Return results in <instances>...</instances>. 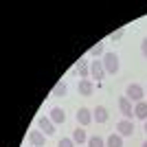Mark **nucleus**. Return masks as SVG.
<instances>
[{
    "mask_svg": "<svg viewBox=\"0 0 147 147\" xmlns=\"http://www.w3.org/2000/svg\"><path fill=\"white\" fill-rule=\"evenodd\" d=\"M73 141H75V145H84V143H88V134H86V129H84V127L73 129Z\"/></svg>",
    "mask_w": 147,
    "mask_h": 147,
    "instance_id": "obj_13",
    "label": "nucleus"
},
{
    "mask_svg": "<svg viewBox=\"0 0 147 147\" xmlns=\"http://www.w3.org/2000/svg\"><path fill=\"white\" fill-rule=\"evenodd\" d=\"M88 55H92V57H94V59H97L99 55H105V53H103V42L94 44V46H92V49L88 51Z\"/></svg>",
    "mask_w": 147,
    "mask_h": 147,
    "instance_id": "obj_17",
    "label": "nucleus"
},
{
    "mask_svg": "<svg viewBox=\"0 0 147 147\" xmlns=\"http://www.w3.org/2000/svg\"><path fill=\"white\" fill-rule=\"evenodd\" d=\"M77 90H79V94H84V97H90L92 92H94V84H92L90 79H79Z\"/></svg>",
    "mask_w": 147,
    "mask_h": 147,
    "instance_id": "obj_11",
    "label": "nucleus"
},
{
    "mask_svg": "<svg viewBox=\"0 0 147 147\" xmlns=\"http://www.w3.org/2000/svg\"><path fill=\"white\" fill-rule=\"evenodd\" d=\"M134 117L141 121H147V101H141L134 105Z\"/></svg>",
    "mask_w": 147,
    "mask_h": 147,
    "instance_id": "obj_14",
    "label": "nucleus"
},
{
    "mask_svg": "<svg viewBox=\"0 0 147 147\" xmlns=\"http://www.w3.org/2000/svg\"><path fill=\"white\" fill-rule=\"evenodd\" d=\"M37 129H40L44 136H53L55 134V123L51 121L49 117H40L37 119Z\"/></svg>",
    "mask_w": 147,
    "mask_h": 147,
    "instance_id": "obj_3",
    "label": "nucleus"
},
{
    "mask_svg": "<svg viewBox=\"0 0 147 147\" xmlns=\"http://www.w3.org/2000/svg\"><path fill=\"white\" fill-rule=\"evenodd\" d=\"M92 119H94L97 123H105L108 119H110V112H108L105 105H97V108L92 110Z\"/></svg>",
    "mask_w": 147,
    "mask_h": 147,
    "instance_id": "obj_10",
    "label": "nucleus"
},
{
    "mask_svg": "<svg viewBox=\"0 0 147 147\" xmlns=\"http://www.w3.org/2000/svg\"><path fill=\"white\" fill-rule=\"evenodd\" d=\"M125 97L129 99V101H134V103H141V101H145V90H143L138 84H129L127 88H125Z\"/></svg>",
    "mask_w": 147,
    "mask_h": 147,
    "instance_id": "obj_2",
    "label": "nucleus"
},
{
    "mask_svg": "<svg viewBox=\"0 0 147 147\" xmlns=\"http://www.w3.org/2000/svg\"><path fill=\"white\" fill-rule=\"evenodd\" d=\"M105 75H108V73H105V68H103V61H99V59L90 61V79L101 81Z\"/></svg>",
    "mask_w": 147,
    "mask_h": 147,
    "instance_id": "obj_4",
    "label": "nucleus"
},
{
    "mask_svg": "<svg viewBox=\"0 0 147 147\" xmlns=\"http://www.w3.org/2000/svg\"><path fill=\"white\" fill-rule=\"evenodd\" d=\"M119 110H121V114H123L125 119H132V114H134L132 101H129L127 97H121V99H119Z\"/></svg>",
    "mask_w": 147,
    "mask_h": 147,
    "instance_id": "obj_8",
    "label": "nucleus"
},
{
    "mask_svg": "<svg viewBox=\"0 0 147 147\" xmlns=\"http://www.w3.org/2000/svg\"><path fill=\"white\" fill-rule=\"evenodd\" d=\"M77 73H79V77L81 79H90V66H88V61L84 59V57H81L79 61H77Z\"/></svg>",
    "mask_w": 147,
    "mask_h": 147,
    "instance_id": "obj_12",
    "label": "nucleus"
},
{
    "mask_svg": "<svg viewBox=\"0 0 147 147\" xmlns=\"http://www.w3.org/2000/svg\"><path fill=\"white\" fill-rule=\"evenodd\" d=\"M29 143L31 147H46V136L40 129H31L29 132Z\"/></svg>",
    "mask_w": 147,
    "mask_h": 147,
    "instance_id": "obj_6",
    "label": "nucleus"
},
{
    "mask_svg": "<svg viewBox=\"0 0 147 147\" xmlns=\"http://www.w3.org/2000/svg\"><path fill=\"white\" fill-rule=\"evenodd\" d=\"M105 147H123V136L121 134H110L108 141H105Z\"/></svg>",
    "mask_w": 147,
    "mask_h": 147,
    "instance_id": "obj_15",
    "label": "nucleus"
},
{
    "mask_svg": "<svg viewBox=\"0 0 147 147\" xmlns=\"http://www.w3.org/2000/svg\"><path fill=\"white\" fill-rule=\"evenodd\" d=\"M92 121H94V119H92V110H88V108H79V110H77V123H79L81 127L90 125Z\"/></svg>",
    "mask_w": 147,
    "mask_h": 147,
    "instance_id": "obj_7",
    "label": "nucleus"
},
{
    "mask_svg": "<svg viewBox=\"0 0 147 147\" xmlns=\"http://www.w3.org/2000/svg\"><path fill=\"white\" fill-rule=\"evenodd\" d=\"M117 134H121L123 138H125V136H132V134H134V123L129 121V119L119 121L117 123Z\"/></svg>",
    "mask_w": 147,
    "mask_h": 147,
    "instance_id": "obj_5",
    "label": "nucleus"
},
{
    "mask_svg": "<svg viewBox=\"0 0 147 147\" xmlns=\"http://www.w3.org/2000/svg\"><path fill=\"white\" fill-rule=\"evenodd\" d=\"M123 35H125V29H119V31H114V33H112V40H121Z\"/></svg>",
    "mask_w": 147,
    "mask_h": 147,
    "instance_id": "obj_20",
    "label": "nucleus"
},
{
    "mask_svg": "<svg viewBox=\"0 0 147 147\" xmlns=\"http://www.w3.org/2000/svg\"><path fill=\"white\" fill-rule=\"evenodd\" d=\"M66 84H64V81H57L55 86H53V92H51V94H53V97H64V94H66Z\"/></svg>",
    "mask_w": 147,
    "mask_h": 147,
    "instance_id": "obj_16",
    "label": "nucleus"
},
{
    "mask_svg": "<svg viewBox=\"0 0 147 147\" xmlns=\"http://www.w3.org/2000/svg\"><path fill=\"white\" fill-rule=\"evenodd\" d=\"M49 119L55 123V125H64V123H66V112L61 110V108H51Z\"/></svg>",
    "mask_w": 147,
    "mask_h": 147,
    "instance_id": "obj_9",
    "label": "nucleus"
},
{
    "mask_svg": "<svg viewBox=\"0 0 147 147\" xmlns=\"http://www.w3.org/2000/svg\"><path fill=\"white\" fill-rule=\"evenodd\" d=\"M141 51H143V55H145V59H147V37L141 42Z\"/></svg>",
    "mask_w": 147,
    "mask_h": 147,
    "instance_id": "obj_21",
    "label": "nucleus"
},
{
    "mask_svg": "<svg viewBox=\"0 0 147 147\" xmlns=\"http://www.w3.org/2000/svg\"><path fill=\"white\" fill-rule=\"evenodd\" d=\"M143 147H147V141H145V143H143Z\"/></svg>",
    "mask_w": 147,
    "mask_h": 147,
    "instance_id": "obj_22",
    "label": "nucleus"
},
{
    "mask_svg": "<svg viewBox=\"0 0 147 147\" xmlns=\"http://www.w3.org/2000/svg\"><path fill=\"white\" fill-rule=\"evenodd\" d=\"M145 132H147V121H145Z\"/></svg>",
    "mask_w": 147,
    "mask_h": 147,
    "instance_id": "obj_23",
    "label": "nucleus"
},
{
    "mask_svg": "<svg viewBox=\"0 0 147 147\" xmlns=\"http://www.w3.org/2000/svg\"><path fill=\"white\" fill-rule=\"evenodd\" d=\"M101 61H103V68H105V73H108V75H117L119 68H121V64H119V55H117V53H112V51H110V53H105Z\"/></svg>",
    "mask_w": 147,
    "mask_h": 147,
    "instance_id": "obj_1",
    "label": "nucleus"
},
{
    "mask_svg": "<svg viewBox=\"0 0 147 147\" xmlns=\"http://www.w3.org/2000/svg\"><path fill=\"white\" fill-rule=\"evenodd\" d=\"M86 145H88V147H105V141L101 138V136H90Z\"/></svg>",
    "mask_w": 147,
    "mask_h": 147,
    "instance_id": "obj_18",
    "label": "nucleus"
},
{
    "mask_svg": "<svg viewBox=\"0 0 147 147\" xmlns=\"http://www.w3.org/2000/svg\"><path fill=\"white\" fill-rule=\"evenodd\" d=\"M57 147H75V141L73 138H61V141L57 143Z\"/></svg>",
    "mask_w": 147,
    "mask_h": 147,
    "instance_id": "obj_19",
    "label": "nucleus"
}]
</instances>
